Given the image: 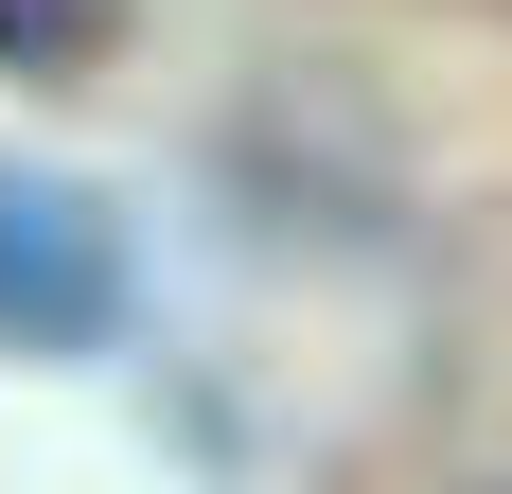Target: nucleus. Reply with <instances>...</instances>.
<instances>
[{"mask_svg":"<svg viewBox=\"0 0 512 494\" xmlns=\"http://www.w3.org/2000/svg\"><path fill=\"white\" fill-rule=\"evenodd\" d=\"M106 318H124L106 212L71 195V177H36V159H0V336H18V353H89Z\"/></svg>","mask_w":512,"mask_h":494,"instance_id":"f257e3e1","label":"nucleus"}]
</instances>
